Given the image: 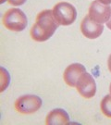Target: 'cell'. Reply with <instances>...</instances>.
I'll use <instances>...</instances> for the list:
<instances>
[{"label": "cell", "mask_w": 111, "mask_h": 125, "mask_svg": "<svg viewBox=\"0 0 111 125\" xmlns=\"http://www.w3.org/2000/svg\"><path fill=\"white\" fill-rule=\"evenodd\" d=\"M9 4H10L11 6H15V7H18V6H21L23 5L26 0H8Z\"/></svg>", "instance_id": "cell-11"}, {"label": "cell", "mask_w": 111, "mask_h": 125, "mask_svg": "<svg viewBox=\"0 0 111 125\" xmlns=\"http://www.w3.org/2000/svg\"><path fill=\"white\" fill-rule=\"evenodd\" d=\"M98 2L102 3V4L105 5H110L111 4V0H97Z\"/></svg>", "instance_id": "cell-13"}, {"label": "cell", "mask_w": 111, "mask_h": 125, "mask_svg": "<svg viewBox=\"0 0 111 125\" xmlns=\"http://www.w3.org/2000/svg\"><path fill=\"white\" fill-rule=\"evenodd\" d=\"M88 15L91 20L100 24L107 23L111 17V7L102 4L97 0L93 1L89 8Z\"/></svg>", "instance_id": "cell-5"}, {"label": "cell", "mask_w": 111, "mask_h": 125, "mask_svg": "<svg viewBox=\"0 0 111 125\" xmlns=\"http://www.w3.org/2000/svg\"><path fill=\"white\" fill-rule=\"evenodd\" d=\"M107 67H108V71H109L111 73V54L109 55L108 59H107Z\"/></svg>", "instance_id": "cell-12"}, {"label": "cell", "mask_w": 111, "mask_h": 125, "mask_svg": "<svg viewBox=\"0 0 111 125\" xmlns=\"http://www.w3.org/2000/svg\"><path fill=\"white\" fill-rule=\"evenodd\" d=\"M86 72L85 67L80 63H73L66 68L63 73V79L67 84L71 87H76L78 79Z\"/></svg>", "instance_id": "cell-8"}, {"label": "cell", "mask_w": 111, "mask_h": 125, "mask_svg": "<svg viewBox=\"0 0 111 125\" xmlns=\"http://www.w3.org/2000/svg\"><path fill=\"white\" fill-rule=\"evenodd\" d=\"M76 89L78 93L86 99L92 98L96 93V83L93 77L90 73L85 72L78 79Z\"/></svg>", "instance_id": "cell-6"}, {"label": "cell", "mask_w": 111, "mask_h": 125, "mask_svg": "<svg viewBox=\"0 0 111 125\" xmlns=\"http://www.w3.org/2000/svg\"><path fill=\"white\" fill-rule=\"evenodd\" d=\"M109 93H110V95H111V83H110V86H109Z\"/></svg>", "instance_id": "cell-15"}, {"label": "cell", "mask_w": 111, "mask_h": 125, "mask_svg": "<svg viewBox=\"0 0 111 125\" xmlns=\"http://www.w3.org/2000/svg\"><path fill=\"white\" fill-rule=\"evenodd\" d=\"M2 22L8 30L12 31H21L27 26L28 20L21 9H10L6 11Z\"/></svg>", "instance_id": "cell-2"}, {"label": "cell", "mask_w": 111, "mask_h": 125, "mask_svg": "<svg viewBox=\"0 0 111 125\" xmlns=\"http://www.w3.org/2000/svg\"><path fill=\"white\" fill-rule=\"evenodd\" d=\"M59 24L57 22L50 9H44L37 15L35 22L32 25L30 34L35 42H45L52 37Z\"/></svg>", "instance_id": "cell-1"}, {"label": "cell", "mask_w": 111, "mask_h": 125, "mask_svg": "<svg viewBox=\"0 0 111 125\" xmlns=\"http://www.w3.org/2000/svg\"><path fill=\"white\" fill-rule=\"evenodd\" d=\"M42 99L34 94H26L19 97L15 102L16 110L22 114H32L42 107Z\"/></svg>", "instance_id": "cell-4"}, {"label": "cell", "mask_w": 111, "mask_h": 125, "mask_svg": "<svg viewBox=\"0 0 111 125\" xmlns=\"http://www.w3.org/2000/svg\"><path fill=\"white\" fill-rule=\"evenodd\" d=\"M53 15L59 25L69 26L76 21L77 10L73 5L68 2H59L54 6Z\"/></svg>", "instance_id": "cell-3"}, {"label": "cell", "mask_w": 111, "mask_h": 125, "mask_svg": "<svg viewBox=\"0 0 111 125\" xmlns=\"http://www.w3.org/2000/svg\"><path fill=\"white\" fill-rule=\"evenodd\" d=\"M103 31V24L93 21L90 19L89 15H86L81 22V31L88 39H96L102 34Z\"/></svg>", "instance_id": "cell-7"}, {"label": "cell", "mask_w": 111, "mask_h": 125, "mask_svg": "<svg viewBox=\"0 0 111 125\" xmlns=\"http://www.w3.org/2000/svg\"><path fill=\"white\" fill-rule=\"evenodd\" d=\"M107 26L109 30H111V17H110V19H109V21L107 22Z\"/></svg>", "instance_id": "cell-14"}, {"label": "cell", "mask_w": 111, "mask_h": 125, "mask_svg": "<svg viewBox=\"0 0 111 125\" xmlns=\"http://www.w3.org/2000/svg\"><path fill=\"white\" fill-rule=\"evenodd\" d=\"M100 108L101 111L106 117L111 119V95L107 94L106 96H104V98L101 101L100 104Z\"/></svg>", "instance_id": "cell-10"}, {"label": "cell", "mask_w": 111, "mask_h": 125, "mask_svg": "<svg viewBox=\"0 0 111 125\" xmlns=\"http://www.w3.org/2000/svg\"><path fill=\"white\" fill-rule=\"evenodd\" d=\"M45 123L48 125H69L70 117L62 108H56L48 113L46 116Z\"/></svg>", "instance_id": "cell-9"}]
</instances>
